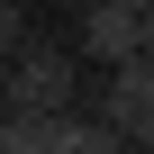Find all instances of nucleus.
<instances>
[{
	"label": "nucleus",
	"instance_id": "2",
	"mask_svg": "<svg viewBox=\"0 0 154 154\" xmlns=\"http://www.w3.org/2000/svg\"><path fill=\"white\" fill-rule=\"evenodd\" d=\"M0 145L9 154H109V127L72 118V109H18V118H0Z\"/></svg>",
	"mask_w": 154,
	"mask_h": 154
},
{
	"label": "nucleus",
	"instance_id": "5",
	"mask_svg": "<svg viewBox=\"0 0 154 154\" xmlns=\"http://www.w3.org/2000/svg\"><path fill=\"white\" fill-rule=\"evenodd\" d=\"M18 36H27V27H18V0H0V54H9Z\"/></svg>",
	"mask_w": 154,
	"mask_h": 154
},
{
	"label": "nucleus",
	"instance_id": "7",
	"mask_svg": "<svg viewBox=\"0 0 154 154\" xmlns=\"http://www.w3.org/2000/svg\"><path fill=\"white\" fill-rule=\"evenodd\" d=\"M127 9H154V0H127Z\"/></svg>",
	"mask_w": 154,
	"mask_h": 154
},
{
	"label": "nucleus",
	"instance_id": "1",
	"mask_svg": "<svg viewBox=\"0 0 154 154\" xmlns=\"http://www.w3.org/2000/svg\"><path fill=\"white\" fill-rule=\"evenodd\" d=\"M100 127H109V145H154V54H118L109 63Z\"/></svg>",
	"mask_w": 154,
	"mask_h": 154
},
{
	"label": "nucleus",
	"instance_id": "3",
	"mask_svg": "<svg viewBox=\"0 0 154 154\" xmlns=\"http://www.w3.org/2000/svg\"><path fill=\"white\" fill-rule=\"evenodd\" d=\"M9 100L18 109H72V54L63 45H9Z\"/></svg>",
	"mask_w": 154,
	"mask_h": 154
},
{
	"label": "nucleus",
	"instance_id": "6",
	"mask_svg": "<svg viewBox=\"0 0 154 154\" xmlns=\"http://www.w3.org/2000/svg\"><path fill=\"white\" fill-rule=\"evenodd\" d=\"M136 54H154V9H136Z\"/></svg>",
	"mask_w": 154,
	"mask_h": 154
},
{
	"label": "nucleus",
	"instance_id": "4",
	"mask_svg": "<svg viewBox=\"0 0 154 154\" xmlns=\"http://www.w3.org/2000/svg\"><path fill=\"white\" fill-rule=\"evenodd\" d=\"M82 54H100V63L136 54V9H127V0H100V9H82Z\"/></svg>",
	"mask_w": 154,
	"mask_h": 154
}]
</instances>
